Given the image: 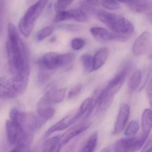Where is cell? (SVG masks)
Listing matches in <instances>:
<instances>
[{
	"label": "cell",
	"instance_id": "obj_24",
	"mask_svg": "<svg viewBox=\"0 0 152 152\" xmlns=\"http://www.w3.org/2000/svg\"><path fill=\"white\" fill-rule=\"evenodd\" d=\"M81 60L83 64L84 70L87 73L93 71L94 57L89 54H83L81 57Z\"/></svg>",
	"mask_w": 152,
	"mask_h": 152
},
{
	"label": "cell",
	"instance_id": "obj_7",
	"mask_svg": "<svg viewBox=\"0 0 152 152\" xmlns=\"http://www.w3.org/2000/svg\"><path fill=\"white\" fill-rule=\"evenodd\" d=\"M5 130L8 143L13 147L20 142L26 133V130L20 125L10 120L6 121Z\"/></svg>",
	"mask_w": 152,
	"mask_h": 152
},
{
	"label": "cell",
	"instance_id": "obj_12",
	"mask_svg": "<svg viewBox=\"0 0 152 152\" xmlns=\"http://www.w3.org/2000/svg\"><path fill=\"white\" fill-rule=\"evenodd\" d=\"M151 35L150 32L145 31L143 32L135 41L133 46V54L138 56L145 52L151 42Z\"/></svg>",
	"mask_w": 152,
	"mask_h": 152
},
{
	"label": "cell",
	"instance_id": "obj_26",
	"mask_svg": "<svg viewBox=\"0 0 152 152\" xmlns=\"http://www.w3.org/2000/svg\"><path fill=\"white\" fill-rule=\"evenodd\" d=\"M53 31V27L48 26L39 30L35 35L36 40L37 41H41L48 37L52 34Z\"/></svg>",
	"mask_w": 152,
	"mask_h": 152
},
{
	"label": "cell",
	"instance_id": "obj_11",
	"mask_svg": "<svg viewBox=\"0 0 152 152\" xmlns=\"http://www.w3.org/2000/svg\"><path fill=\"white\" fill-rule=\"evenodd\" d=\"M93 36L99 42L105 43L111 40H119L120 35L115 32H110L104 28L93 27L90 29Z\"/></svg>",
	"mask_w": 152,
	"mask_h": 152
},
{
	"label": "cell",
	"instance_id": "obj_37",
	"mask_svg": "<svg viewBox=\"0 0 152 152\" xmlns=\"http://www.w3.org/2000/svg\"><path fill=\"white\" fill-rule=\"evenodd\" d=\"M147 19L152 24V10L150 11L147 14Z\"/></svg>",
	"mask_w": 152,
	"mask_h": 152
},
{
	"label": "cell",
	"instance_id": "obj_9",
	"mask_svg": "<svg viewBox=\"0 0 152 152\" xmlns=\"http://www.w3.org/2000/svg\"><path fill=\"white\" fill-rule=\"evenodd\" d=\"M36 109L37 115L45 123L55 114V110L52 107L51 103L45 94L38 101Z\"/></svg>",
	"mask_w": 152,
	"mask_h": 152
},
{
	"label": "cell",
	"instance_id": "obj_3",
	"mask_svg": "<svg viewBox=\"0 0 152 152\" xmlns=\"http://www.w3.org/2000/svg\"><path fill=\"white\" fill-rule=\"evenodd\" d=\"M96 15L98 19L113 32L130 35L134 32V25L129 20L121 15L104 10H98Z\"/></svg>",
	"mask_w": 152,
	"mask_h": 152
},
{
	"label": "cell",
	"instance_id": "obj_39",
	"mask_svg": "<svg viewBox=\"0 0 152 152\" xmlns=\"http://www.w3.org/2000/svg\"><path fill=\"white\" fill-rule=\"evenodd\" d=\"M117 1L121 2L122 3H130L131 2L133 1L134 0H115Z\"/></svg>",
	"mask_w": 152,
	"mask_h": 152
},
{
	"label": "cell",
	"instance_id": "obj_40",
	"mask_svg": "<svg viewBox=\"0 0 152 152\" xmlns=\"http://www.w3.org/2000/svg\"><path fill=\"white\" fill-rule=\"evenodd\" d=\"M56 38L55 37H53L52 38H51V42H54L55 41H56Z\"/></svg>",
	"mask_w": 152,
	"mask_h": 152
},
{
	"label": "cell",
	"instance_id": "obj_2",
	"mask_svg": "<svg viewBox=\"0 0 152 152\" xmlns=\"http://www.w3.org/2000/svg\"><path fill=\"white\" fill-rule=\"evenodd\" d=\"M30 75L29 66L8 81H6L0 88V98L12 99L16 98L26 91Z\"/></svg>",
	"mask_w": 152,
	"mask_h": 152
},
{
	"label": "cell",
	"instance_id": "obj_28",
	"mask_svg": "<svg viewBox=\"0 0 152 152\" xmlns=\"http://www.w3.org/2000/svg\"><path fill=\"white\" fill-rule=\"evenodd\" d=\"M90 102H91V98H88L86 99L84 101L82 102L80 107L78 111L76 114V120L82 117V115L88 112L90 107Z\"/></svg>",
	"mask_w": 152,
	"mask_h": 152
},
{
	"label": "cell",
	"instance_id": "obj_27",
	"mask_svg": "<svg viewBox=\"0 0 152 152\" xmlns=\"http://www.w3.org/2000/svg\"><path fill=\"white\" fill-rule=\"evenodd\" d=\"M139 129V123L137 120H133L129 124L125 132V135L127 136L134 135L138 132Z\"/></svg>",
	"mask_w": 152,
	"mask_h": 152
},
{
	"label": "cell",
	"instance_id": "obj_35",
	"mask_svg": "<svg viewBox=\"0 0 152 152\" xmlns=\"http://www.w3.org/2000/svg\"><path fill=\"white\" fill-rule=\"evenodd\" d=\"M142 152H152V135L149 137L148 141L142 150Z\"/></svg>",
	"mask_w": 152,
	"mask_h": 152
},
{
	"label": "cell",
	"instance_id": "obj_22",
	"mask_svg": "<svg viewBox=\"0 0 152 152\" xmlns=\"http://www.w3.org/2000/svg\"><path fill=\"white\" fill-rule=\"evenodd\" d=\"M142 73L141 70H137L134 71L129 81L128 86L131 90H134L138 88L142 83Z\"/></svg>",
	"mask_w": 152,
	"mask_h": 152
},
{
	"label": "cell",
	"instance_id": "obj_30",
	"mask_svg": "<svg viewBox=\"0 0 152 152\" xmlns=\"http://www.w3.org/2000/svg\"><path fill=\"white\" fill-rule=\"evenodd\" d=\"M57 14L54 18V21L55 22H60L67 20L70 19L68 11H60L57 12Z\"/></svg>",
	"mask_w": 152,
	"mask_h": 152
},
{
	"label": "cell",
	"instance_id": "obj_33",
	"mask_svg": "<svg viewBox=\"0 0 152 152\" xmlns=\"http://www.w3.org/2000/svg\"><path fill=\"white\" fill-rule=\"evenodd\" d=\"M81 88L82 86L80 84H77L74 87L69 93L68 99H72L75 97L80 93Z\"/></svg>",
	"mask_w": 152,
	"mask_h": 152
},
{
	"label": "cell",
	"instance_id": "obj_32",
	"mask_svg": "<svg viewBox=\"0 0 152 152\" xmlns=\"http://www.w3.org/2000/svg\"><path fill=\"white\" fill-rule=\"evenodd\" d=\"M58 28L68 30L69 31H77L80 30L81 27L79 25L72 24H62L58 25Z\"/></svg>",
	"mask_w": 152,
	"mask_h": 152
},
{
	"label": "cell",
	"instance_id": "obj_31",
	"mask_svg": "<svg viewBox=\"0 0 152 152\" xmlns=\"http://www.w3.org/2000/svg\"><path fill=\"white\" fill-rule=\"evenodd\" d=\"M86 45V41L81 38H75L71 41V46L75 51H78L82 49Z\"/></svg>",
	"mask_w": 152,
	"mask_h": 152
},
{
	"label": "cell",
	"instance_id": "obj_6",
	"mask_svg": "<svg viewBox=\"0 0 152 152\" xmlns=\"http://www.w3.org/2000/svg\"><path fill=\"white\" fill-rule=\"evenodd\" d=\"M147 138L142 135L138 138L128 137L120 139L114 145V151L119 152L137 151L142 148Z\"/></svg>",
	"mask_w": 152,
	"mask_h": 152
},
{
	"label": "cell",
	"instance_id": "obj_38",
	"mask_svg": "<svg viewBox=\"0 0 152 152\" xmlns=\"http://www.w3.org/2000/svg\"><path fill=\"white\" fill-rule=\"evenodd\" d=\"M74 1V0H63V2H64V3H65L64 4H65L66 8L68 6L70 5L73 3V2Z\"/></svg>",
	"mask_w": 152,
	"mask_h": 152
},
{
	"label": "cell",
	"instance_id": "obj_23",
	"mask_svg": "<svg viewBox=\"0 0 152 152\" xmlns=\"http://www.w3.org/2000/svg\"><path fill=\"white\" fill-rule=\"evenodd\" d=\"M68 11L70 19H73L80 22H86L87 20V16L80 8L72 9Z\"/></svg>",
	"mask_w": 152,
	"mask_h": 152
},
{
	"label": "cell",
	"instance_id": "obj_16",
	"mask_svg": "<svg viewBox=\"0 0 152 152\" xmlns=\"http://www.w3.org/2000/svg\"><path fill=\"white\" fill-rule=\"evenodd\" d=\"M129 7L134 12L141 13L151 9L152 0H134L129 3Z\"/></svg>",
	"mask_w": 152,
	"mask_h": 152
},
{
	"label": "cell",
	"instance_id": "obj_41",
	"mask_svg": "<svg viewBox=\"0 0 152 152\" xmlns=\"http://www.w3.org/2000/svg\"><path fill=\"white\" fill-rule=\"evenodd\" d=\"M33 0H28L27 1H28V2H31V1H33Z\"/></svg>",
	"mask_w": 152,
	"mask_h": 152
},
{
	"label": "cell",
	"instance_id": "obj_25",
	"mask_svg": "<svg viewBox=\"0 0 152 152\" xmlns=\"http://www.w3.org/2000/svg\"><path fill=\"white\" fill-rule=\"evenodd\" d=\"M75 56L72 53L59 54V67H64L72 64L75 60Z\"/></svg>",
	"mask_w": 152,
	"mask_h": 152
},
{
	"label": "cell",
	"instance_id": "obj_10",
	"mask_svg": "<svg viewBox=\"0 0 152 152\" xmlns=\"http://www.w3.org/2000/svg\"><path fill=\"white\" fill-rule=\"evenodd\" d=\"M130 115V108L126 104H123L121 106L118 115L115 123L113 135L120 134L125 128Z\"/></svg>",
	"mask_w": 152,
	"mask_h": 152
},
{
	"label": "cell",
	"instance_id": "obj_14",
	"mask_svg": "<svg viewBox=\"0 0 152 152\" xmlns=\"http://www.w3.org/2000/svg\"><path fill=\"white\" fill-rule=\"evenodd\" d=\"M59 54L57 53H47L39 60V67H44L49 70H54L59 68Z\"/></svg>",
	"mask_w": 152,
	"mask_h": 152
},
{
	"label": "cell",
	"instance_id": "obj_19",
	"mask_svg": "<svg viewBox=\"0 0 152 152\" xmlns=\"http://www.w3.org/2000/svg\"><path fill=\"white\" fill-rule=\"evenodd\" d=\"M61 135H57L49 138L45 141L42 147V151L45 152H59L61 145L60 143Z\"/></svg>",
	"mask_w": 152,
	"mask_h": 152
},
{
	"label": "cell",
	"instance_id": "obj_5",
	"mask_svg": "<svg viewBox=\"0 0 152 152\" xmlns=\"http://www.w3.org/2000/svg\"><path fill=\"white\" fill-rule=\"evenodd\" d=\"M131 62L129 61L125 62L120 70L115 76L110 81L105 87L106 95L108 97L113 98L121 88L126 79L127 73L131 68Z\"/></svg>",
	"mask_w": 152,
	"mask_h": 152
},
{
	"label": "cell",
	"instance_id": "obj_1",
	"mask_svg": "<svg viewBox=\"0 0 152 152\" xmlns=\"http://www.w3.org/2000/svg\"><path fill=\"white\" fill-rule=\"evenodd\" d=\"M6 49L10 69L13 75L28 66L26 46L20 38L17 28L12 23L8 24Z\"/></svg>",
	"mask_w": 152,
	"mask_h": 152
},
{
	"label": "cell",
	"instance_id": "obj_21",
	"mask_svg": "<svg viewBox=\"0 0 152 152\" xmlns=\"http://www.w3.org/2000/svg\"><path fill=\"white\" fill-rule=\"evenodd\" d=\"M98 140V133L97 132L93 133L89 137L86 143L83 146L82 152H92L94 151L97 145Z\"/></svg>",
	"mask_w": 152,
	"mask_h": 152
},
{
	"label": "cell",
	"instance_id": "obj_8",
	"mask_svg": "<svg viewBox=\"0 0 152 152\" xmlns=\"http://www.w3.org/2000/svg\"><path fill=\"white\" fill-rule=\"evenodd\" d=\"M91 122H84L78 124L66 131L60 138V143L62 146L68 143L73 138L87 130L90 126Z\"/></svg>",
	"mask_w": 152,
	"mask_h": 152
},
{
	"label": "cell",
	"instance_id": "obj_4",
	"mask_svg": "<svg viewBox=\"0 0 152 152\" xmlns=\"http://www.w3.org/2000/svg\"><path fill=\"white\" fill-rule=\"evenodd\" d=\"M49 0H39L36 3L30 6L19 23V29L22 35L28 37L34 29L35 22L47 5Z\"/></svg>",
	"mask_w": 152,
	"mask_h": 152
},
{
	"label": "cell",
	"instance_id": "obj_20",
	"mask_svg": "<svg viewBox=\"0 0 152 152\" xmlns=\"http://www.w3.org/2000/svg\"><path fill=\"white\" fill-rule=\"evenodd\" d=\"M102 0H81L79 8L87 16V14L95 11L96 7L102 4Z\"/></svg>",
	"mask_w": 152,
	"mask_h": 152
},
{
	"label": "cell",
	"instance_id": "obj_18",
	"mask_svg": "<svg viewBox=\"0 0 152 152\" xmlns=\"http://www.w3.org/2000/svg\"><path fill=\"white\" fill-rule=\"evenodd\" d=\"M109 55L108 49L103 47L99 49L94 57L93 71L97 70L105 63Z\"/></svg>",
	"mask_w": 152,
	"mask_h": 152
},
{
	"label": "cell",
	"instance_id": "obj_29",
	"mask_svg": "<svg viewBox=\"0 0 152 152\" xmlns=\"http://www.w3.org/2000/svg\"><path fill=\"white\" fill-rule=\"evenodd\" d=\"M102 4L105 9L110 10H115L120 8V5L115 0H102Z\"/></svg>",
	"mask_w": 152,
	"mask_h": 152
},
{
	"label": "cell",
	"instance_id": "obj_34",
	"mask_svg": "<svg viewBox=\"0 0 152 152\" xmlns=\"http://www.w3.org/2000/svg\"><path fill=\"white\" fill-rule=\"evenodd\" d=\"M4 2L0 0V34L2 32L3 25Z\"/></svg>",
	"mask_w": 152,
	"mask_h": 152
},
{
	"label": "cell",
	"instance_id": "obj_42",
	"mask_svg": "<svg viewBox=\"0 0 152 152\" xmlns=\"http://www.w3.org/2000/svg\"><path fill=\"white\" fill-rule=\"evenodd\" d=\"M151 59H152V54L151 55Z\"/></svg>",
	"mask_w": 152,
	"mask_h": 152
},
{
	"label": "cell",
	"instance_id": "obj_15",
	"mask_svg": "<svg viewBox=\"0 0 152 152\" xmlns=\"http://www.w3.org/2000/svg\"><path fill=\"white\" fill-rule=\"evenodd\" d=\"M66 89L63 88L53 87L47 91L45 94L51 104L62 102L66 95Z\"/></svg>",
	"mask_w": 152,
	"mask_h": 152
},
{
	"label": "cell",
	"instance_id": "obj_17",
	"mask_svg": "<svg viewBox=\"0 0 152 152\" xmlns=\"http://www.w3.org/2000/svg\"><path fill=\"white\" fill-rule=\"evenodd\" d=\"M142 135L148 137L152 129V110L146 109L142 115Z\"/></svg>",
	"mask_w": 152,
	"mask_h": 152
},
{
	"label": "cell",
	"instance_id": "obj_36",
	"mask_svg": "<svg viewBox=\"0 0 152 152\" xmlns=\"http://www.w3.org/2000/svg\"><path fill=\"white\" fill-rule=\"evenodd\" d=\"M147 95L150 105L152 108V78L150 81L147 87Z\"/></svg>",
	"mask_w": 152,
	"mask_h": 152
},
{
	"label": "cell",
	"instance_id": "obj_13",
	"mask_svg": "<svg viewBox=\"0 0 152 152\" xmlns=\"http://www.w3.org/2000/svg\"><path fill=\"white\" fill-rule=\"evenodd\" d=\"M76 121V114L68 115L50 128L45 132L44 137H48L55 132L64 130Z\"/></svg>",
	"mask_w": 152,
	"mask_h": 152
}]
</instances>
